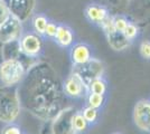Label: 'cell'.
<instances>
[{
  "mask_svg": "<svg viewBox=\"0 0 150 134\" xmlns=\"http://www.w3.org/2000/svg\"><path fill=\"white\" fill-rule=\"evenodd\" d=\"M18 89L23 109L42 122L52 121L64 107L63 83L47 62L37 60L33 65Z\"/></svg>",
  "mask_w": 150,
  "mask_h": 134,
  "instance_id": "1",
  "label": "cell"
},
{
  "mask_svg": "<svg viewBox=\"0 0 150 134\" xmlns=\"http://www.w3.org/2000/svg\"><path fill=\"white\" fill-rule=\"evenodd\" d=\"M21 103L18 86L0 85V122L13 124L21 113Z\"/></svg>",
  "mask_w": 150,
  "mask_h": 134,
  "instance_id": "2",
  "label": "cell"
},
{
  "mask_svg": "<svg viewBox=\"0 0 150 134\" xmlns=\"http://www.w3.org/2000/svg\"><path fill=\"white\" fill-rule=\"evenodd\" d=\"M27 70L21 58L2 59L0 63V83L4 86H18L24 81Z\"/></svg>",
  "mask_w": 150,
  "mask_h": 134,
  "instance_id": "3",
  "label": "cell"
},
{
  "mask_svg": "<svg viewBox=\"0 0 150 134\" xmlns=\"http://www.w3.org/2000/svg\"><path fill=\"white\" fill-rule=\"evenodd\" d=\"M123 15L141 27L150 26V0H130Z\"/></svg>",
  "mask_w": 150,
  "mask_h": 134,
  "instance_id": "4",
  "label": "cell"
},
{
  "mask_svg": "<svg viewBox=\"0 0 150 134\" xmlns=\"http://www.w3.org/2000/svg\"><path fill=\"white\" fill-rule=\"evenodd\" d=\"M75 113L76 109L74 106H64L50 121L52 134H76L72 124Z\"/></svg>",
  "mask_w": 150,
  "mask_h": 134,
  "instance_id": "5",
  "label": "cell"
},
{
  "mask_svg": "<svg viewBox=\"0 0 150 134\" xmlns=\"http://www.w3.org/2000/svg\"><path fill=\"white\" fill-rule=\"evenodd\" d=\"M19 47L23 56L36 59L40 56L44 49L43 37L34 32H24L19 39Z\"/></svg>",
  "mask_w": 150,
  "mask_h": 134,
  "instance_id": "6",
  "label": "cell"
},
{
  "mask_svg": "<svg viewBox=\"0 0 150 134\" xmlns=\"http://www.w3.org/2000/svg\"><path fill=\"white\" fill-rule=\"evenodd\" d=\"M102 30L104 32V35L108 40L109 46L115 51H123L128 49L131 46V41L125 37L122 32H117L112 24V15L101 25Z\"/></svg>",
  "mask_w": 150,
  "mask_h": 134,
  "instance_id": "7",
  "label": "cell"
},
{
  "mask_svg": "<svg viewBox=\"0 0 150 134\" xmlns=\"http://www.w3.org/2000/svg\"><path fill=\"white\" fill-rule=\"evenodd\" d=\"M72 72L76 73L83 79V82L88 85L95 78L103 77L104 72H105V66L102 60L92 57L88 63L81 66H73Z\"/></svg>",
  "mask_w": 150,
  "mask_h": 134,
  "instance_id": "8",
  "label": "cell"
},
{
  "mask_svg": "<svg viewBox=\"0 0 150 134\" xmlns=\"http://www.w3.org/2000/svg\"><path fill=\"white\" fill-rule=\"evenodd\" d=\"M23 24L24 22L10 15L0 25V43L7 44L11 41H18L24 34Z\"/></svg>",
  "mask_w": 150,
  "mask_h": 134,
  "instance_id": "9",
  "label": "cell"
},
{
  "mask_svg": "<svg viewBox=\"0 0 150 134\" xmlns=\"http://www.w3.org/2000/svg\"><path fill=\"white\" fill-rule=\"evenodd\" d=\"M7 6L11 16L16 17L21 22L34 16V10L36 7V0H2Z\"/></svg>",
  "mask_w": 150,
  "mask_h": 134,
  "instance_id": "10",
  "label": "cell"
},
{
  "mask_svg": "<svg viewBox=\"0 0 150 134\" xmlns=\"http://www.w3.org/2000/svg\"><path fill=\"white\" fill-rule=\"evenodd\" d=\"M64 95L73 100L82 98L88 95V85L83 82L81 77L76 73L72 72L63 83Z\"/></svg>",
  "mask_w": 150,
  "mask_h": 134,
  "instance_id": "11",
  "label": "cell"
},
{
  "mask_svg": "<svg viewBox=\"0 0 150 134\" xmlns=\"http://www.w3.org/2000/svg\"><path fill=\"white\" fill-rule=\"evenodd\" d=\"M133 122L140 131L150 134V100H139L133 107Z\"/></svg>",
  "mask_w": 150,
  "mask_h": 134,
  "instance_id": "12",
  "label": "cell"
},
{
  "mask_svg": "<svg viewBox=\"0 0 150 134\" xmlns=\"http://www.w3.org/2000/svg\"><path fill=\"white\" fill-rule=\"evenodd\" d=\"M84 16L85 18L93 25L101 27V25L111 15L110 10L105 5L101 4H90L84 9Z\"/></svg>",
  "mask_w": 150,
  "mask_h": 134,
  "instance_id": "13",
  "label": "cell"
},
{
  "mask_svg": "<svg viewBox=\"0 0 150 134\" xmlns=\"http://www.w3.org/2000/svg\"><path fill=\"white\" fill-rule=\"evenodd\" d=\"M69 58L73 66H81L92 58V48L86 43H75L69 51Z\"/></svg>",
  "mask_w": 150,
  "mask_h": 134,
  "instance_id": "14",
  "label": "cell"
},
{
  "mask_svg": "<svg viewBox=\"0 0 150 134\" xmlns=\"http://www.w3.org/2000/svg\"><path fill=\"white\" fill-rule=\"evenodd\" d=\"M53 40L62 48H71L75 44V34L71 27L61 24L58 25L56 35Z\"/></svg>",
  "mask_w": 150,
  "mask_h": 134,
  "instance_id": "15",
  "label": "cell"
},
{
  "mask_svg": "<svg viewBox=\"0 0 150 134\" xmlns=\"http://www.w3.org/2000/svg\"><path fill=\"white\" fill-rule=\"evenodd\" d=\"M1 56L2 59H19L21 57V51L18 41H11L2 44L1 46Z\"/></svg>",
  "mask_w": 150,
  "mask_h": 134,
  "instance_id": "16",
  "label": "cell"
},
{
  "mask_svg": "<svg viewBox=\"0 0 150 134\" xmlns=\"http://www.w3.org/2000/svg\"><path fill=\"white\" fill-rule=\"evenodd\" d=\"M50 19L47 18V16H45L44 13H36L31 17V27H33V32L37 34L39 36L44 37L45 29L46 26L48 24Z\"/></svg>",
  "mask_w": 150,
  "mask_h": 134,
  "instance_id": "17",
  "label": "cell"
},
{
  "mask_svg": "<svg viewBox=\"0 0 150 134\" xmlns=\"http://www.w3.org/2000/svg\"><path fill=\"white\" fill-rule=\"evenodd\" d=\"M88 93L105 95L106 92H108V82L105 81L104 77L95 78L88 85Z\"/></svg>",
  "mask_w": 150,
  "mask_h": 134,
  "instance_id": "18",
  "label": "cell"
},
{
  "mask_svg": "<svg viewBox=\"0 0 150 134\" xmlns=\"http://www.w3.org/2000/svg\"><path fill=\"white\" fill-rule=\"evenodd\" d=\"M72 124H73V128H74V131L76 132V134L85 133L90 128V124L83 117V115L80 111H76V113L73 116V120H72Z\"/></svg>",
  "mask_w": 150,
  "mask_h": 134,
  "instance_id": "19",
  "label": "cell"
},
{
  "mask_svg": "<svg viewBox=\"0 0 150 134\" xmlns=\"http://www.w3.org/2000/svg\"><path fill=\"white\" fill-rule=\"evenodd\" d=\"M85 98H86V105L88 106L99 109V111L105 105V95L88 93V95L85 96Z\"/></svg>",
  "mask_w": 150,
  "mask_h": 134,
  "instance_id": "20",
  "label": "cell"
},
{
  "mask_svg": "<svg viewBox=\"0 0 150 134\" xmlns=\"http://www.w3.org/2000/svg\"><path fill=\"white\" fill-rule=\"evenodd\" d=\"M83 115V117L86 120L90 125H93L96 122L99 121L100 119V111L96 109H93V107H90L88 105H85L82 111H80Z\"/></svg>",
  "mask_w": 150,
  "mask_h": 134,
  "instance_id": "21",
  "label": "cell"
},
{
  "mask_svg": "<svg viewBox=\"0 0 150 134\" xmlns=\"http://www.w3.org/2000/svg\"><path fill=\"white\" fill-rule=\"evenodd\" d=\"M130 22V19L123 15V13H117V15H112V24L113 27L117 32H125V29L127 28L128 24Z\"/></svg>",
  "mask_w": 150,
  "mask_h": 134,
  "instance_id": "22",
  "label": "cell"
},
{
  "mask_svg": "<svg viewBox=\"0 0 150 134\" xmlns=\"http://www.w3.org/2000/svg\"><path fill=\"white\" fill-rule=\"evenodd\" d=\"M140 28H139V26L137 24H134L133 21L130 20V22L128 24L127 26V28L125 29V32H123V35H125V37L127 39H129L130 41H134L136 39L139 37V35H140Z\"/></svg>",
  "mask_w": 150,
  "mask_h": 134,
  "instance_id": "23",
  "label": "cell"
},
{
  "mask_svg": "<svg viewBox=\"0 0 150 134\" xmlns=\"http://www.w3.org/2000/svg\"><path fill=\"white\" fill-rule=\"evenodd\" d=\"M139 54L140 56L146 59L150 60V40L149 39H144L139 45Z\"/></svg>",
  "mask_w": 150,
  "mask_h": 134,
  "instance_id": "24",
  "label": "cell"
},
{
  "mask_svg": "<svg viewBox=\"0 0 150 134\" xmlns=\"http://www.w3.org/2000/svg\"><path fill=\"white\" fill-rule=\"evenodd\" d=\"M106 2L114 9L121 10V11L125 13L127 7L129 5V2H130V0H106Z\"/></svg>",
  "mask_w": 150,
  "mask_h": 134,
  "instance_id": "25",
  "label": "cell"
},
{
  "mask_svg": "<svg viewBox=\"0 0 150 134\" xmlns=\"http://www.w3.org/2000/svg\"><path fill=\"white\" fill-rule=\"evenodd\" d=\"M57 28H58V24H56V22H54V21L50 20V21H48V24H47V26H46L44 36L45 37H47V38H50V39H54L55 35H56Z\"/></svg>",
  "mask_w": 150,
  "mask_h": 134,
  "instance_id": "26",
  "label": "cell"
},
{
  "mask_svg": "<svg viewBox=\"0 0 150 134\" xmlns=\"http://www.w3.org/2000/svg\"><path fill=\"white\" fill-rule=\"evenodd\" d=\"M1 134H24L23 130L18 126L17 124H6V126L2 128V133Z\"/></svg>",
  "mask_w": 150,
  "mask_h": 134,
  "instance_id": "27",
  "label": "cell"
},
{
  "mask_svg": "<svg viewBox=\"0 0 150 134\" xmlns=\"http://www.w3.org/2000/svg\"><path fill=\"white\" fill-rule=\"evenodd\" d=\"M9 16H10V13H9L7 6L5 5V2H4L2 0H0V25H1Z\"/></svg>",
  "mask_w": 150,
  "mask_h": 134,
  "instance_id": "28",
  "label": "cell"
},
{
  "mask_svg": "<svg viewBox=\"0 0 150 134\" xmlns=\"http://www.w3.org/2000/svg\"><path fill=\"white\" fill-rule=\"evenodd\" d=\"M113 134H120V133H113Z\"/></svg>",
  "mask_w": 150,
  "mask_h": 134,
  "instance_id": "29",
  "label": "cell"
}]
</instances>
